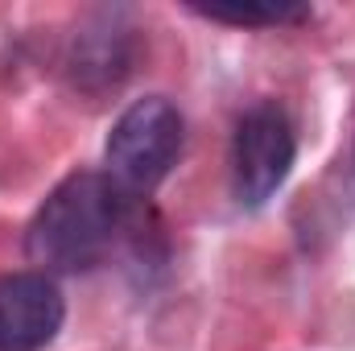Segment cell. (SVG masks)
<instances>
[{"instance_id": "cell-6", "label": "cell", "mask_w": 355, "mask_h": 351, "mask_svg": "<svg viewBox=\"0 0 355 351\" xmlns=\"http://www.w3.org/2000/svg\"><path fill=\"white\" fill-rule=\"evenodd\" d=\"M198 17L219 21V25H240V29H268V25H293L306 21V4H194Z\"/></svg>"}, {"instance_id": "cell-2", "label": "cell", "mask_w": 355, "mask_h": 351, "mask_svg": "<svg viewBox=\"0 0 355 351\" xmlns=\"http://www.w3.org/2000/svg\"><path fill=\"white\" fill-rule=\"evenodd\" d=\"M182 145H186L182 112L166 95H145V99L128 103L120 112V120L112 124L107 145H103V162H107L103 174L128 198L149 194L178 166Z\"/></svg>"}, {"instance_id": "cell-5", "label": "cell", "mask_w": 355, "mask_h": 351, "mask_svg": "<svg viewBox=\"0 0 355 351\" xmlns=\"http://www.w3.org/2000/svg\"><path fill=\"white\" fill-rule=\"evenodd\" d=\"M128 71V50H124V33L116 29H95L75 37V54H71V75L83 87H116Z\"/></svg>"}, {"instance_id": "cell-4", "label": "cell", "mask_w": 355, "mask_h": 351, "mask_svg": "<svg viewBox=\"0 0 355 351\" xmlns=\"http://www.w3.org/2000/svg\"><path fill=\"white\" fill-rule=\"evenodd\" d=\"M67 302L50 273L0 277V351H42L62 331Z\"/></svg>"}, {"instance_id": "cell-3", "label": "cell", "mask_w": 355, "mask_h": 351, "mask_svg": "<svg viewBox=\"0 0 355 351\" xmlns=\"http://www.w3.org/2000/svg\"><path fill=\"white\" fill-rule=\"evenodd\" d=\"M297 157V137L281 103H257L240 116L232 137V190L236 203L257 211L285 186Z\"/></svg>"}, {"instance_id": "cell-1", "label": "cell", "mask_w": 355, "mask_h": 351, "mask_svg": "<svg viewBox=\"0 0 355 351\" xmlns=\"http://www.w3.org/2000/svg\"><path fill=\"white\" fill-rule=\"evenodd\" d=\"M128 219V194L99 170H79L62 178L50 198L37 207L25 252L42 273H83L112 252Z\"/></svg>"}]
</instances>
